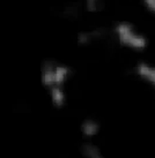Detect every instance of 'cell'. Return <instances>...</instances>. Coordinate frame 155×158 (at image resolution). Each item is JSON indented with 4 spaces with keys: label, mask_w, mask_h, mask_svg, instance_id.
Returning a JSON list of instances; mask_svg holds the SVG:
<instances>
[{
    "label": "cell",
    "mask_w": 155,
    "mask_h": 158,
    "mask_svg": "<svg viewBox=\"0 0 155 158\" xmlns=\"http://www.w3.org/2000/svg\"><path fill=\"white\" fill-rule=\"evenodd\" d=\"M70 73L68 67L58 65L52 61L45 62L42 70H41V81L42 83L49 87V88H54V87H60V84L65 82Z\"/></svg>",
    "instance_id": "6da1fadb"
},
{
    "label": "cell",
    "mask_w": 155,
    "mask_h": 158,
    "mask_svg": "<svg viewBox=\"0 0 155 158\" xmlns=\"http://www.w3.org/2000/svg\"><path fill=\"white\" fill-rule=\"evenodd\" d=\"M137 72L142 79L147 80L148 82L155 85V67H152L147 64H139L137 67Z\"/></svg>",
    "instance_id": "3957f363"
},
{
    "label": "cell",
    "mask_w": 155,
    "mask_h": 158,
    "mask_svg": "<svg viewBox=\"0 0 155 158\" xmlns=\"http://www.w3.org/2000/svg\"><path fill=\"white\" fill-rule=\"evenodd\" d=\"M51 101H52L53 105L60 107L64 105L65 103V94L62 90L60 87H54L51 88Z\"/></svg>",
    "instance_id": "8992f818"
},
{
    "label": "cell",
    "mask_w": 155,
    "mask_h": 158,
    "mask_svg": "<svg viewBox=\"0 0 155 158\" xmlns=\"http://www.w3.org/2000/svg\"><path fill=\"white\" fill-rule=\"evenodd\" d=\"M86 4L89 12H97L102 7L103 1L102 0H86Z\"/></svg>",
    "instance_id": "52a82bcc"
},
{
    "label": "cell",
    "mask_w": 155,
    "mask_h": 158,
    "mask_svg": "<svg viewBox=\"0 0 155 158\" xmlns=\"http://www.w3.org/2000/svg\"><path fill=\"white\" fill-rule=\"evenodd\" d=\"M80 150L84 158H104L100 148L93 143H84Z\"/></svg>",
    "instance_id": "277c9868"
},
{
    "label": "cell",
    "mask_w": 155,
    "mask_h": 158,
    "mask_svg": "<svg viewBox=\"0 0 155 158\" xmlns=\"http://www.w3.org/2000/svg\"><path fill=\"white\" fill-rule=\"evenodd\" d=\"M98 129H100V125L95 120H93V119L84 120L82 125H81V133L86 137H93V136H95L98 133Z\"/></svg>",
    "instance_id": "5b68a950"
},
{
    "label": "cell",
    "mask_w": 155,
    "mask_h": 158,
    "mask_svg": "<svg viewBox=\"0 0 155 158\" xmlns=\"http://www.w3.org/2000/svg\"><path fill=\"white\" fill-rule=\"evenodd\" d=\"M145 4L151 10L155 12V0H145Z\"/></svg>",
    "instance_id": "ba28073f"
},
{
    "label": "cell",
    "mask_w": 155,
    "mask_h": 158,
    "mask_svg": "<svg viewBox=\"0 0 155 158\" xmlns=\"http://www.w3.org/2000/svg\"><path fill=\"white\" fill-rule=\"evenodd\" d=\"M116 32L118 36L120 44L124 46H129L133 50H144L147 45L146 38L142 35L134 31L133 27L129 23H119L116 27Z\"/></svg>",
    "instance_id": "7a4b0ae2"
}]
</instances>
